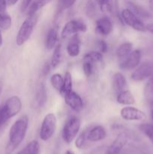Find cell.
Instances as JSON below:
<instances>
[{
  "instance_id": "46",
  "label": "cell",
  "mask_w": 153,
  "mask_h": 154,
  "mask_svg": "<svg viewBox=\"0 0 153 154\" xmlns=\"http://www.w3.org/2000/svg\"><path fill=\"white\" fill-rule=\"evenodd\" d=\"M65 154H75V153H74L73 151H71V150H67V151H66Z\"/></svg>"
},
{
  "instance_id": "40",
  "label": "cell",
  "mask_w": 153,
  "mask_h": 154,
  "mask_svg": "<svg viewBox=\"0 0 153 154\" xmlns=\"http://www.w3.org/2000/svg\"><path fill=\"white\" fill-rule=\"evenodd\" d=\"M50 70V66L49 63H46V64L43 66V69H42V74H43L44 75H46L49 73Z\"/></svg>"
},
{
  "instance_id": "16",
  "label": "cell",
  "mask_w": 153,
  "mask_h": 154,
  "mask_svg": "<svg viewBox=\"0 0 153 154\" xmlns=\"http://www.w3.org/2000/svg\"><path fill=\"white\" fill-rule=\"evenodd\" d=\"M127 87L126 78L120 72H116L112 76V88L116 93H118L125 90Z\"/></svg>"
},
{
  "instance_id": "22",
  "label": "cell",
  "mask_w": 153,
  "mask_h": 154,
  "mask_svg": "<svg viewBox=\"0 0 153 154\" xmlns=\"http://www.w3.org/2000/svg\"><path fill=\"white\" fill-rule=\"evenodd\" d=\"M52 0H34L33 2L28 7V12H27V16L28 15H32L37 13V11L45 5L51 2Z\"/></svg>"
},
{
  "instance_id": "34",
  "label": "cell",
  "mask_w": 153,
  "mask_h": 154,
  "mask_svg": "<svg viewBox=\"0 0 153 154\" xmlns=\"http://www.w3.org/2000/svg\"><path fill=\"white\" fill-rule=\"evenodd\" d=\"M86 141V132H83L77 137L76 141H75V145L77 148H82L85 144Z\"/></svg>"
},
{
  "instance_id": "7",
  "label": "cell",
  "mask_w": 153,
  "mask_h": 154,
  "mask_svg": "<svg viewBox=\"0 0 153 154\" xmlns=\"http://www.w3.org/2000/svg\"><path fill=\"white\" fill-rule=\"evenodd\" d=\"M122 17L124 22L128 26L133 28L134 29L138 32H145L146 31V26L136 14L133 13L129 8H125L122 11Z\"/></svg>"
},
{
  "instance_id": "8",
  "label": "cell",
  "mask_w": 153,
  "mask_h": 154,
  "mask_svg": "<svg viewBox=\"0 0 153 154\" xmlns=\"http://www.w3.org/2000/svg\"><path fill=\"white\" fill-rule=\"evenodd\" d=\"M87 30V26L83 22L80 20H70L68 22L62 30L61 35L62 38L77 34L78 32H85Z\"/></svg>"
},
{
  "instance_id": "36",
  "label": "cell",
  "mask_w": 153,
  "mask_h": 154,
  "mask_svg": "<svg viewBox=\"0 0 153 154\" xmlns=\"http://www.w3.org/2000/svg\"><path fill=\"white\" fill-rule=\"evenodd\" d=\"M98 46H99V49H100V52L102 54L107 52V50H108L107 43H106L105 41L104 40L100 41L98 43Z\"/></svg>"
},
{
  "instance_id": "20",
  "label": "cell",
  "mask_w": 153,
  "mask_h": 154,
  "mask_svg": "<svg viewBox=\"0 0 153 154\" xmlns=\"http://www.w3.org/2000/svg\"><path fill=\"white\" fill-rule=\"evenodd\" d=\"M58 40V29L52 28L48 31L46 38V48L47 50H52L55 47Z\"/></svg>"
},
{
  "instance_id": "26",
  "label": "cell",
  "mask_w": 153,
  "mask_h": 154,
  "mask_svg": "<svg viewBox=\"0 0 153 154\" xmlns=\"http://www.w3.org/2000/svg\"><path fill=\"white\" fill-rule=\"evenodd\" d=\"M83 61L90 62L92 63H100L103 61V54L100 52H97V51H91V52L87 53L85 54L82 59Z\"/></svg>"
},
{
  "instance_id": "21",
  "label": "cell",
  "mask_w": 153,
  "mask_h": 154,
  "mask_svg": "<svg viewBox=\"0 0 153 154\" xmlns=\"http://www.w3.org/2000/svg\"><path fill=\"white\" fill-rule=\"evenodd\" d=\"M63 60V51L62 46L61 44H58L54 49L53 54L52 57V60H51V66L52 68H56L57 66H59L61 62Z\"/></svg>"
},
{
  "instance_id": "25",
  "label": "cell",
  "mask_w": 153,
  "mask_h": 154,
  "mask_svg": "<svg viewBox=\"0 0 153 154\" xmlns=\"http://www.w3.org/2000/svg\"><path fill=\"white\" fill-rule=\"evenodd\" d=\"M128 8L134 14H136L138 17L148 18L150 17V14L147 11H146L145 9L142 8V7H140V6H138L137 5L134 4V3L130 2H128Z\"/></svg>"
},
{
  "instance_id": "24",
  "label": "cell",
  "mask_w": 153,
  "mask_h": 154,
  "mask_svg": "<svg viewBox=\"0 0 153 154\" xmlns=\"http://www.w3.org/2000/svg\"><path fill=\"white\" fill-rule=\"evenodd\" d=\"M39 152H40L39 143L35 140H33L16 154H38Z\"/></svg>"
},
{
  "instance_id": "2",
  "label": "cell",
  "mask_w": 153,
  "mask_h": 154,
  "mask_svg": "<svg viewBox=\"0 0 153 154\" xmlns=\"http://www.w3.org/2000/svg\"><path fill=\"white\" fill-rule=\"evenodd\" d=\"M38 18V14H34L27 16L25 20L23 21L16 35V43L18 46H22L30 38L34 29V27L37 24Z\"/></svg>"
},
{
  "instance_id": "23",
  "label": "cell",
  "mask_w": 153,
  "mask_h": 154,
  "mask_svg": "<svg viewBox=\"0 0 153 154\" xmlns=\"http://www.w3.org/2000/svg\"><path fill=\"white\" fill-rule=\"evenodd\" d=\"M132 48H133V45L130 42H125V43L122 44L116 50V57L119 60H123L131 52Z\"/></svg>"
},
{
  "instance_id": "28",
  "label": "cell",
  "mask_w": 153,
  "mask_h": 154,
  "mask_svg": "<svg viewBox=\"0 0 153 154\" xmlns=\"http://www.w3.org/2000/svg\"><path fill=\"white\" fill-rule=\"evenodd\" d=\"M72 77L70 72H67L64 75V83H63L62 90L61 91V94L64 96L67 93L72 91Z\"/></svg>"
},
{
  "instance_id": "15",
  "label": "cell",
  "mask_w": 153,
  "mask_h": 154,
  "mask_svg": "<svg viewBox=\"0 0 153 154\" xmlns=\"http://www.w3.org/2000/svg\"><path fill=\"white\" fill-rule=\"evenodd\" d=\"M66 50L70 57H76L79 55L80 53V39L77 34H75L72 36Z\"/></svg>"
},
{
  "instance_id": "43",
  "label": "cell",
  "mask_w": 153,
  "mask_h": 154,
  "mask_svg": "<svg viewBox=\"0 0 153 154\" xmlns=\"http://www.w3.org/2000/svg\"><path fill=\"white\" fill-rule=\"evenodd\" d=\"M148 5H149L150 11L153 14V0H148Z\"/></svg>"
},
{
  "instance_id": "12",
  "label": "cell",
  "mask_w": 153,
  "mask_h": 154,
  "mask_svg": "<svg viewBox=\"0 0 153 154\" xmlns=\"http://www.w3.org/2000/svg\"><path fill=\"white\" fill-rule=\"evenodd\" d=\"M113 24L108 17H100L95 23V31L99 35L106 36L112 32Z\"/></svg>"
},
{
  "instance_id": "32",
  "label": "cell",
  "mask_w": 153,
  "mask_h": 154,
  "mask_svg": "<svg viewBox=\"0 0 153 154\" xmlns=\"http://www.w3.org/2000/svg\"><path fill=\"white\" fill-rule=\"evenodd\" d=\"M82 70L86 77H90L94 72V64L90 62L83 61L82 63Z\"/></svg>"
},
{
  "instance_id": "19",
  "label": "cell",
  "mask_w": 153,
  "mask_h": 154,
  "mask_svg": "<svg viewBox=\"0 0 153 154\" xmlns=\"http://www.w3.org/2000/svg\"><path fill=\"white\" fill-rule=\"evenodd\" d=\"M143 94L146 103L150 107H153V74L148 78L144 87Z\"/></svg>"
},
{
  "instance_id": "17",
  "label": "cell",
  "mask_w": 153,
  "mask_h": 154,
  "mask_svg": "<svg viewBox=\"0 0 153 154\" xmlns=\"http://www.w3.org/2000/svg\"><path fill=\"white\" fill-rule=\"evenodd\" d=\"M46 101H47V95H46V87H45V84L41 82L40 84H39L37 90H36V105L39 108H42L45 105Z\"/></svg>"
},
{
  "instance_id": "18",
  "label": "cell",
  "mask_w": 153,
  "mask_h": 154,
  "mask_svg": "<svg viewBox=\"0 0 153 154\" xmlns=\"http://www.w3.org/2000/svg\"><path fill=\"white\" fill-rule=\"evenodd\" d=\"M117 102L120 105H131L135 104V99L129 90H124L118 93L116 97Z\"/></svg>"
},
{
  "instance_id": "47",
  "label": "cell",
  "mask_w": 153,
  "mask_h": 154,
  "mask_svg": "<svg viewBox=\"0 0 153 154\" xmlns=\"http://www.w3.org/2000/svg\"><path fill=\"white\" fill-rule=\"evenodd\" d=\"M151 117H152V120H153V109L152 110V111H151Z\"/></svg>"
},
{
  "instance_id": "13",
  "label": "cell",
  "mask_w": 153,
  "mask_h": 154,
  "mask_svg": "<svg viewBox=\"0 0 153 154\" xmlns=\"http://www.w3.org/2000/svg\"><path fill=\"white\" fill-rule=\"evenodd\" d=\"M128 141V135L126 132H122L116 137L108 148L107 154H118L123 150Z\"/></svg>"
},
{
  "instance_id": "11",
  "label": "cell",
  "mask_w": 153,
  "mask_h": 154,
  "mask_svg": "<svg viewBox=\"0 0 153 154\" xmlns=\"http://www.w3.org/2000/svg\"><path fill=\"white\" fill-rule=\"evenodd\" d=\"M65 103L75 112H80L83 108V102L80 96L75 92L71 91L64 96Z\"/></svg>"
},
{
  "instance_id": "3",
  "label": "cell",
  "mask_w": 153,
  "mask_h": 154,
  "mask_svg": "<svg viewBox=\"0 0 153 154\" xmlns=\"http://www.w3.org/2000/svg\"><path fill=\"white\" fill-rule=\"evenodd\" d=\"M81 121L76 116H71L64 123L62 130V138L67 144H70L77 135L80 129Z\"/></svg>"
},
{
  "instance_id": "1",
  "label": "cell",
  "mask_w": 153,
  "mask_h": 154,
  "mask_svg": "<svg viewBox=\"0 0 153 154\" xmlns=\"http://www.w3.org/2000/svg\"><path fill=\"white\" fill-rule=\"evenodd\" d=\"M28 126V118L22 116L12 125L9 132V141L6 147V153H11L24 139Z\"/></svg>"
},
{
  "instance_id": "5",
  "label": "cell",
  "mask_w": 153,
  "mask_h": 154,
  "mask_svg": "<svg viewBox=\"0 0 153 154\" xmlns=\"http://www.w3.org/2000/svg\"><path fill=\"white\" fill-rule=\"evenodd\" d=\"M22 108V102L20 99L16 96H13L7 99L4 105L2 106L3 113L8 120L11 117H14L20 111Z\"/></svg>"
},
{
  "instance_id": "4",
  "label": "cell",
  "mask_w": 153,
  "mask_h": 154,
  "mask_svg": "<svg viewBox=\"0 0 153 154\" xmlns=\"http://www.w3.org/2000/svg\"><path fill=\"white\" fill-rule=\"evenodd\" d=\"M56 117L53 113H49L45 116L40 131V138L42 141H46L52 138L56 129Z\"/></svg>"
},
{
  "instance_id": "35",
  "label": "cell",
  "mask_w": 153,
  "mask_h": 154,
  "mask_svg": "<svg viewBox=\"0 0 153 154\" xmlns=\"http://www.w3.org/2000/svg\"><path fill=\"white\" fill-rule=\"evenodd\" d=\"M86 12L88 16H93L94 14V12H95V7H94V3L92 2V1H89L87 4L86 7Z\"/></svg>"
},
{
  "instance_id": "6",
  "label": "cell",
  "mask_w": 153,
  "mask_h": 154,
  "mask_svg": "<svg viewBox=\"0 0 153 154\" xmlns=\"http://www.w3.org/2000/svg\"><path fill=\"white\" fill-rule=\"evenodd\" d=\"M153 74V62L145 61L139 64L131 74L134 81H142L149 78Z\"/></svg>"
},
{
  "instance_id": "44",
  "label": "cell",
  "mask_w": 153,
  "mask_h": 154,
  "mask_svg": "<svg viewBox=\"0 0 153 154\" xmlns=\"http://www.w3.org/2000/svg\"><path fill=\"white\" fill-rule=\"evenodd\" d=\"M2 88H3V84L2 81H0V96L2 94Z\"/></svg>"
},
{
  "instance_id": "29",
  "label": "cell",
  "mask_w": 153,
  "mask_h": 154,
  "mask_svg": "<svg viewBox=\"0 0 153 154\" xmlns=\"http://www.w3.org/2000/svg\"><path fill=\"white\" fill-rule=\"evenodd\" d=\"M139 129L153 144V125L150 123H142L139 126Z\"/></svg>"
},
{
  "instance_id": "10",
  "label": "cell",
  "mask_w": 153,
  "mask_h": 154,
  "mask_svg": "<svg viewBox=\"0 0 153 154\" xmlns=\"http://www.w3.org/2000/svg\"><path fill=\"white\" fill-rule=\"evenodd\" d=\"M120 115L123 120H129V121H136V120L139 121V120H144L146 118V115L143 111L130 106L122 108Z\"/></svg>"
},
{
  "instance_id": "45",
  "label": "cell",
  "mask_w": 153,
  "mask_h": 154,
  "mask_svg": "<svg viewBox=\"0 0 153 154\" xmlns=\"http://www.w3.org/2000/svg\"><path fill=\"white\" fill-rule=\"evenodd\" d=\"M2 36L1 31H0V47L2 46Z\"/></svg>"
},
{
  "instance_id": "9",
  "label": "cell",
  "mask_w": 153,
  "mask_h": 154,
  "mask_svg": "<svg viewBox=\"0 0 153 154\" xmlns=\"http://www.w3.org/2000/svg\"><path fill=\"white\" fill-rule=\"evenodd\" d=\"M141 60V51L140 50H134L131 51L125 58L122 60L120 63V69L125 71L134 69L139 66Z\"/></svg>"
},
{
  "instance_id": "30",
  "label": "cell",
  "mask_w": 153,
  "mask_h": 154,
  "mask_svg": "<svg viewBox=\"0 0 153 154\" xmlns=\"http://www.w3.org/2000/svg\"><path fill=\"white\" fill-rule=\"evenodd\" d=\"M100 11L110 12L112 9V0H96Z\"/></svg>"
},
{
  "instance_id": "38",
  "label": "cell",
  "mask_w": 153,
  "mask_h": 154,
  "mask_svg": "<svg viewBox=\"0 0 153 154\" xmlns=\"http://www.w3.org/2000/svg\"><path fill=\"white\" fill-rule=\"evenodd\" d=\"M8 121L7 118L4 116V113H3L2 109V107L0 108V129H2L3 126L6 123V122Z\"/></svg>"
},
{
  "instance_id": "31",
  "label": "cell",
  "mask_w": 153,
  "mask_h": 154,
  "mask_svg": "<svg viewBox=\"0 0 153 154\" xmlns=\"http://www.w3.org/2000/svg\"><path fill=\"white\" fill-rule=\"evenodd\" d=\"M11 17L8 14H5L0 17V28L4 30H8L11 26Z\"/></svg>"
},
{
  "instance_id": "42",
  "label": "cell",
  "mask_w": 153,
  "mask_h": 154,
  "mask_svg": "<svg viewBox=\"0 0 153 154\" xmlns=\"http://www.w3.org/2000/svg\"><path fill=\"white\" fill-rule=\"evenodd\" d=\"M7 2V4L9 5H14L16 4L18 2V0H6Z\"/></svg>"
},
{
  "instance_id": "27",
  "label": "cell",
  "mask_w": 153,
  "mask_h": 154,
  "mask_svg": "<svg viewBox=\"0 0 153 154\" xmlns=\"http://www.w3.org/2000/svg\"><path fill=\"white\" fill-rule=\"evenodd\" d=\"M50 83L53 88L56 91L61 93L63 87V83H64V78H62L60 74H54L50 78Z\"/></svg>"
},
{
  "instance_id": "14",
  "label": "cell",
  "mask_w": 153,
  "mask_h": 154,
  "mask_svg": "<svg viewBox=\"0 0 153 154\" xmlns=\"http://www.w3.org/2000/svg\"><path fill=\"white\" fill-rule=\"evenodd\" d=\"M106 137V132L102 126H96L86 132V140L91 142L102 141Z\"/></svg>"
},
{
  "instance_id": "41",
  "label": "cell",
  "mask_w": 153,
  "mask_h": 154,
  "mask_svg": "<svg viewBox=\"0 0 153 154\" xmlns=\"http://www.w3.org/2000/svg\"><path fill=\"white\" fill-rule=\"evenodd\" d=\"M146 31H148L150 33L153 34V23L147 24L146 26Z\"/></svg>"
},
{
  "instance_id": "33",
  "label": "cell",
  "mask_w": 153,
  "mask_h": 154,
  "mask_svg": "<svg viewBox=\"0 0 153 154\" xmlns=\"http://www.w3.org/2000/svg\"><path fill=\"white\" fill-rule=\"evenodd\" d=\"M76 0H58V9L59 11L65 10L71 7Z\"/></svg>"
},
{
  "instance_id": "37",
  "label": "cell",
  "mask_w": 153,
  "mask_h": 154,
  "mask_svg": "<svg viewBox=\"0 0 153 154\" xmlns=\"http://www.w3.org/2000/svg\"><path fill=\"white\" fill-rule=\"evenodd\" d=\"M6 8H7V2H6V0H0V17L7 14Z\"/></svg>"
},
{
  "instance_id": "39",
  "label": "cell",
  "mask_w": 153,
  "mask_h": 154,
  "mask_svg": "<svg viewBox=\"0 0 153 154\" xmlns=\"http://www.w3.org/2000/svg\"><path fill=\"white\" fill-rule=\"evenodd\" d=\"M32 2V0H22V5H21V11H25L29 7Z\"/></svg>"
}]
</instances>
